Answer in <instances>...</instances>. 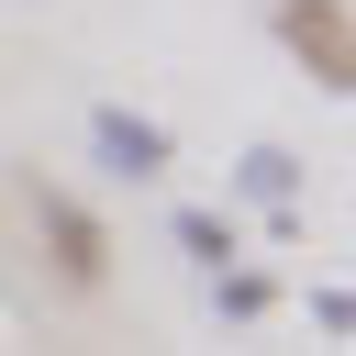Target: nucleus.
Returning <instances> with one entry per match:
<instances>
[{
  "instance_id": "nucleus-3",
  "label": "nucleus",
  "mask_w": 356,
  "mask_h": 356,
  "mask_svg": "<svg viewBox=\"0 0 356 356\" xmlns=\"http://www.w3.org/2000/svg\"><path fill=\"white\" fill-rule=\"evenodd\" d=\"M89 156H100L111 178H167V122H145V111L100 100V111H89Z\"/></svg>"
},
{
  "instance_id": "nucleus-4",
  "label": "nucleus",
  "mask_w": 356,
  "mask_h": 356,
  "mask_svg": "<svg viewBox=\"0 0 356 356\" xmlns=\"http://www.w3.org/2000/svg\"><path fill=\"white\" fill-rule=\"evenodd\" d=\"M245 189H256V200H300V156H289V145H256V156H245Z\"/></svg>"
},
{
  "instance_id": "nucleus-1",
  "label": "nucleus",
  "mask_w": 356,
  "mask_h": 356,
  "mask_svg": "<svg viewBox=\"0 0 356 356\" xmlns=\"http://www.w3.org/2000/svg\"><path fill=\"white\" fill-rule=\"evenodd\" d=\"M278 44H289V56H300L334 100L356 89V33H345V0H278Z\"/></svg>"
},
{
  "instance_id": "nucleus-2",
  "label": "nucleus",
  "mask_w": 356,
  "mask_h": 356,
  "mask_svg": "<svg viewBox=\"0 0 356 356\" xmlns=\"http://www.w3.org/2000/svg\"><path fill=\"white\" fill-rule=\"evenodd\" d=\"M33 234H44V256H56V278H67V289H100L111 234H100V222H89L67 189H44V178H33Z\"/></svg>"
},
{
  "instance_id": "nucleus-5",
  "label": "nucleus",
  "mask_w": 356,
  "mask_h": 356,
  "mask_svg": "<svg viewBox=\"0 0 356 356\" xmlns=\"http://www.w3.org/2000/svg\"><path fill=\"white\" fill-rule=\"evenodd\" d=\"M178 245H189V256L222 278V256H234V222H211V211H178Z\"/></svg>"
}]
</instances>
